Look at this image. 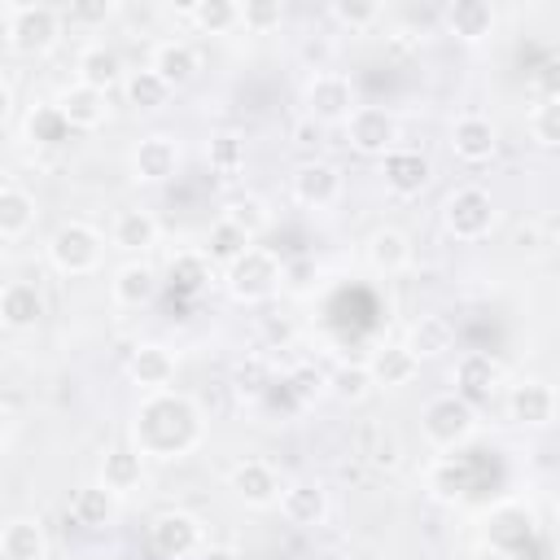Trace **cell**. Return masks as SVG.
Wrapping results in <instances>:
<instances>
[{
	"label": "cell",
	"instance_id": "cell-41",
	"mask_svg": "<svg viewBox=\"0 0 560 560\" xmlns=\"http://www.w3.org/2000/svg\"><path fill=\"white\" fill-rule=\"evenodd\" d=\"M381 13H385L381 0H332V4H328V18H332L337 26H346V31H368Z\"/></svg>",
	"mask_w": 560,
	"mask_h": 560
},
{
	"label": "cell",
	"instance_id": "cell-18",
	"mask_svg": "<svg viewBox=\"0 0 560 560\" xmlns=\"http://www.w3.org/2000/svg\"><path fill=\"white\" fill-rule=\"evenodd\" d=\"M280 516L298 529H315L328 521V490L319 481H289L280 486V499H276Z\"/></svg>",
	"mask_w": 560,
	"mask_h": 560
},
{
	"label": "cell",
	"instance_id": "cell-51",
	"mask_svg": "<svg viewBox=\"0 0 560 560\" xmlns=\"http://www.w3.org/2000/svg\"><path fill=\"white\" fill-rule=\"evenodd\" d=\"M9 13H13V4H4V0H0V22H9Z\"/></svg>",
	"mask_w": 560,
	"mask_h": 560
},
{
	"label": "cell",
	"instance_id": "cell-38",
	"mask_svg": "<svg viewBox=\"0 0 560 560\" xmlns=\"http://www.w3.org/2000/svg\"><path fill=\"white\" fill-rule=\"evenodd\" d=\"M372 389H376V385H372V376H368L363 363H337V368L328 372V394L341 398V402H363Z\"/></svg>",
	"mask_w": 560,
	"mask_h": 560
},
{
	"label": "cell",
	"instance_id": "cell-7",
	"mask_svg": "<svg viewBox=\"0 0 560 560\" xmlns=\"http://www.w3.org/2000/svg\"><path fill=\"white\" fill-rule=\"evenodd\" d=\"M354 105H359L354 83H350V74H337V70H319L302 92V118H311L319 127L346 122L354 114Z\"/></svg>",
	"mask_w": 560,
	"mask_h": 560
},
{
	"label": "cell",
	"instance_id": "cell-29",
	"mask_svg": "<svg viewBox=\"0 0 560 560\" xmlns=\"http://www.w3.org/2000/svg\"><path fill=\"white\" fill-rule=\"evenodd\" d=\"M402 346H407L420 363H424V359H442V354L455 350V324H451L446 315H420V319H411Z\"/></svg>",
	"mask_w": 560,
	"mask_h": 560
},
{
	"label": "cell",
	"instance_id": "cell-24",
	"mask_svg": "<svg viewBox=\"0 0 560 560\" xmlns=\"http://www.w3.org/2000/svg\"><path fill=\"white\" fill-rule=\"evenodd\" d=\"M363 368H368V376H372L376 389H402V385H411L420 376V359L407 346H394V341L389 346H376Z\"/></svg>",
	"mask_w": 560,
	"mask_h": 560
},
{
	"label": "cell",
	"instance_id": "cell-23",
	"mask_svg": "<svg viewBox=\"0 0 560 560\" xmlns=\"http://www.w3.org/2000/svg\"><path fill=\"white\" fill-rule=\"evenodd\" d=\"M158 289H162V271L153 267V262H144V258H127L118 271H114V280H109V293H114V302L118 306H149L153 298H158Z\"/></svg>",
	"mask_w": 560,
	"mask_h": 560
},
{
	"label": "cell",
	"instance_id": "cell-49",
	"mask_svg": "<svg viewBox=\"0 0 560 560\" xmlns=\"http://www.w3.org/2000/svg\"><path fill=\"white\" fill-rule=\"evenodd\" d=\"M9 109H13V92H9V83L0 79V122L9 118Z\"/></svg>",
	"mask_w": 560,
	"mask_h": 560
},
{
	"label": "cell",
	"instance_id": "cell-22",
	"mask_svg": "<svg viewBox=\"0 0 560 560\" xmlns=\"http://www.w3.org/2000/svg\"><path fill=\"white\" fill-rule=\"evenodd\" d=\"M74 83L109 96V88L122 83V57H118V48H109L101 39L96 44H83L79 57H74Z\"/></svg>",
	"mask_w": 560,
	"mask_h": 560
},
{
	"label": "cell",
	"instance_id": "cell-43",
	"mask_svg": "<svg viewBox=\"0 0 560 560\" xmlns=\"http://www.w3.org/2000/svg\"><path fill=\"white\" fill-rule=\"evenodd\" d=\"M280 22H284V4L280 0H245L241 4V26L254 31V35L280 31Z\"/></svg>",
	"mask_w": 560,
	"mask_h": 560
},
{
	"label": "cell",
	"instance_id": "cell-21",
	"mask_svg": "<svg viewBox=\"0 0 560 560\" xmlns=\"http://www.w3.org/2000/svg\"><path fill=\"white\" fill-rule=\"evenodd\" d=\"M451 153H455L459 162H468V166L490 162V158L499 153V131H494V122L481 118V114L455 118V127H451Z\"/></svg>",
	"mask_w": 560,
	"mask_h": 560
},
{
	"label": "cell",
	"instance_id": "cell-17",
	"mask_svg": "<svg viewBox=\"0 0 560 560\" xmlns=\"http://www.w3.org/2000/svg\"><path fill=\"white\" fill-rule=\"evenodd\" d=\"M52 109L66 118L70 131H96V127H105V118H109V96H105V92H92V88H83V83H66V88L57 92Z\"/></svg>",
	"mask_w": 560,
	"mask_h": 560
},
{
	"label": "cell",
	"instance_id": "cell-9",
	"mask_svg": "<svg viewBox=\"0 0 560 560\" xmlns=\"http://www.w3.org/2000/svg\"><path fill=\"white\" fill-rule=\"evenodd\" d=\"M149 547L162 556V560H188V556H197L201 547H206V529H201V521L192 516V512H162V516H153V525H149Z\"/></svg>",
	"mask_w": 560,
	"mask_h": 560
},
{
	"label": "cell",
	"instance_id": "cell-12",
	"mask_svg": "<svg viewBox=\"0 0 560 560\" xmlns=\"http://www.w3.org/2000/svg\"><path fill=\"white\" fill-rule=\"evenodd\" d=\"M175 350L162 346V341H140L131 354H127V381L140 389V394H158V389H171L175 381Z\"/></svg>",
	"mask_w": 560,
	"mask_h": 560
},
{
	"label": "cell",
	"instance_id": "cell-36",
	"mask_svg": "<svg viewBox=\"0 0 560 560\" xmlns=\"http://www.w3.org/2000/svg\"><path fill=\"white\" fill-rule=\"evenodd\" d=\"M184 13L201 35H228V31L241 26V4L236 0H192Z\"/></svg>",
	"mask_w": 560,
	"mask_h": 560
},
{
	"label": "cell",
	"instance_id": "cell-46",
	"mask_svg": "<svg viewBox=\"0 0 560 560\" xmlns=\"http://www.w3.org/2000/svg\"><path fill=\"white\" fill-rule=\"evenodd\" d=\"M319 140H324V127L319 122H311V118H298L293 122V144L298 149H319Z\"/></svg>",
	"mask_w": 560,
	"mask_h": 560
},
{
	"label": "cell",
	"instance_id": "cell-19",
	"mask_svg": "<svg viewBox=\"0 0 560 560\" xmlns=\"http://www.w3.org/2000/svg\"><path fill=\"white\" fill-rule=\"evenodd\" d=\"M442 26H446V35H455L464 44H481V39L494 35L499 13H494L490 0H451L442 9Z\"/></svg>",
	"mask_w": 560,
	"mask_h": 560
},
{
	"label": "cell",
	"instance_id": "cell-50",
	"mask_svg": "<svg viewBox=\"0 0 560 560\" xmlns=\"http://www.w3.org/2000/svg\"><path fill=\"white\" fill-rule=\"evenodd\" d=\"M9 424H13V416H9V407L0 402V446H4V438H9Z\"/></svg>",
	"mask_w": 560,
	"mask_h": 560
},
{
	"label": "cell",
	"instance_id": "cell-25",
	"mask_svg": "<svg viewBox=\"0 0 560 560\" xmlns=\"http://www.w3.org/2000/svg\"><path fill=\"white\" fill-rule=\"evenodd\" d=\"M499 381H503V368L490 359V354H481V350H472V354H464L459 363H455V394L464 398V402H486L494 389H499Z\"/></svg>",
	"mask_w": 560,
	"mask_h": 560
},
{
	"label": "cell",
	"instance_id": "cell-10",
	"mask_svg": "<svg viewBox=\"0 0 560 560\" xmlns=\"http://www.w3.org/2000/svg\"><path fill=\"white\" fill-rule=\"evenodd\" d=\"M184 162V149L171 131H149L131 149V179L136 184H166Z\"/></svg>",
	"mask_w": 560,
	"mask_h": 560
},
{
	"label": "cell",
	"instance_id": "cell-11",
	"mask_svg": "<svg viewBox=\"0 0 560 560\" xmlns=\"http://www.w3.org/2000/svg\"><path fill=\"white\" fill-rule=\"evenodd\" d=\"M289 188H293V201H298V206H306V210H328V206L341 197V171H337L332 162H324V158H306V162H298Z\"/></svg>",
	"mask_w": 560,
	"mask_h": 560
},
{
	"label": "cell",
	"instance_id": "cell-32",
	"mask_svg": "<svg viewBox=\"0 0 560 560\" xmlns=\"http://www.w3.org/2000/svg\"><path fill=\"white\" fill-rule=\"evenodd\" d=\"M70 516H74L79 525H88V529H101V525H109V521L118 516V494L105 490L101 481H88V486L74 490V499H70Z\"/></svg>",
	"mask_w": 560,
	"mask_h": 560
},
{
	"label": "cell",
	"instance_id": "cell-8",
	"mask_svg": "<svg viewBox=\"0 0 560 560\" xmlns=\"http://www.w3.org/2000/svg\"><path fill=\"white\" fill-rule=\"evenodd\" d=\"M341 127H346V144L354 153L385 158L389 149H398V118L381 105H354V114Z\"/></svg>",
	"mask_w": 560,
	"mask_h": 560
},
{
	"label": "cell",
	"instance_id": "cell-34",
	"mask_svg": "<svg viewBox=\"0 0 560 560\" xmlns=\"http://www.w3.org/2000/svg\"><path fill=\"white\" fill-rule=\"evenodd\" d=\"M210 276H214V262H210L201 249H184V254H175V258L166 262V284H171L175 293H184V298H197V293L210 284Z\"/></svg>",
	"mask_w": 560,
	"mask_h": 560
},
{
	"label": "cell",
	"instance_id": "cell-42",
	"mask_svg": "<svg viewBox=\"0 0 560 560\" xmlns=\"http://www.w3.org/2000/svg\"><path fill=\"white\" fill-rule=\"evenodd\" d=\"M26 136H31V144H61L70 136V127H66V118L52 105H39L26 118Z\"/></svg>",
	"mask_w": 560,
	"mask_h": 560
},
{
	"label": "cell",
	"instance_id": "cell-1",
	"mask_svg": "<svg viewBox=\"0 0 560 560\" xmlns=\"http://www.w3.org/2000/svg\"><path fill=\"white\" fill-rule=\"evenodd\" d=\"M201 438H206V416L179 389L144 394L131 416V446L144 459H184L201 446Z\"/></svg>",
	"mask_w": 560,
	"mask_h": 560
},
{
	"label": "cell",
	"instance_id": "cell-31",
	"mask_svg": "<svg viewBox=\"0 0 560 560\" xmlns=\"http://www.w3.org/2000/svg\"><path fill=\"white\" fill-rule=\"evenodd\" d=\"M140 481H144V455H140L136 446H114V451H105V459H101V486H105V490H114V494L122 499V494L140 490Z\"/></svg>",
	"mask_w": 560,
	"mask_h": 560
},
{
	"label": "cell",
	"instance_id": "cell-6",
	"mask_svg": "<svg viewBox=\"0 0 560 560\" xmlns=\"http://www.w3.org/2000/svg\"><path fill=\"white\" fill-rule=\"evenodd\" d=\"M101 254H105V236L83 219H66L48 236V262L61 276H92L101 267Z\"/></svg>",
	"mask_w": 560,
	"mask_h": 560
},
{
	"label": "cell",
	"instance_id": "cell-47",
	"mask_svg": "<svg viewBox=\"0 0 560 560\" xmlns=\"http://www.w3.org/2000/svg\"><path fill=\"white\" fill-rule=\"evenodd\" d=\"M192 560H241V551L236 547H223V542H206Z\"/></svg>",
	"mask_w": 560,
	"mask_h": 560
},
{
	"label": "cell",
	"instance_id": "cell-37",
	"mask_svg": "<svg viewBox=\"0 0 560 560\" xmlns=\"http://www.w3.org/2000/svg\"><path fill=\"white\" fill-rule=\"evenodd\" d=\"M206 162H210V171H219V175L245 171V136H236V131H214V136L206 140Z\"/></svg>",
	"mask_w": 560,
	"mask_h": 560
},
{
	"label": "cell",
	"instance_id": "cell-14",
	"mask_svg": "<svg viewBox=\"0 0 560 560\" xmlns=\"http://www.w3.org/2000/svg\"><path fill=\"white\" fill-rule=\"evenodd\" d=\"M381 179H385V188L394 192V197H420L424 188H429V179H433V166H429V158L420 153V149H389L385 158H381Z\"/></svg>",
	"mask_w": 560,
	"mask_h": 560
},
{
	"label": "cell",
	"instance_id": "cell-16",
	"mask_svg": "<svg viewBox=\"0 0 560 560\" xmlns=\"http://www.w3.org/2000/svg\"><path fill=\"white\" fill-rule=\"evenodd\" d=\"M48 302H44V289L35 280H9L0 289V328L9 332H31L39 328Z\"/></svg>",
	"mask_w": 560,
	"mask_h": 560
},
{
	"label": "cell",
	"instance_id": "cell-26",
	"mask_svg": "<svg viewBox=\"0 0 560 560\" xmlns=\"http://www.w3.org/2000/svg\"><path fill=\"white\" fill-rule=\"evenodd\" d=\"M109 245H114V249H122V254L144 258V254L158 245V219H153L149 210H140V206L118 210V214H114V223H109Z\"/></svg>",
	"mask_w": 560,
	"mask_h": 560
},
{
	"label": "cell",
	"instance_id": "cell-20",
	"mask_svg": "<svg viewBox=\"0 0 560 560\" xmlns=\"http://www.w3.org/2000/svg\"><path fill=\"white\" fill-rule=\"evenodd\" d=\"M149 70L175 92V88H184V83H192L197 79V70H201V57H197V48L188 44V39H158L153 44V52H149Z\"/></svg>",
	"mask_w": 560,
	"mask_h": 560
},
{
	"label": "cell",
	"instance_id": "cell-44",
	"mask_svg": "<svg viewBox=\"0 0 560 560\" xmlns=\"http://www.w3.org/2000/svg\"><path fill=\"white\" fill-rule=\"evenodd\" d=\"M289 389H293L298 402H319V398L328 394V372L315 368V363H298V368L289 372Z\"/></svg>",
	"mask_w": 560,
	"mask_h": 560
},
{
	"label": "cell",
	"instance_id": "cell-45",
	"mask_svg": "<svg viewBox=\"0 0 560 560\" xmlns=\"http://www.w3.org/2000/svg\"><path fill=\"white\" fill-rule=\"evenodd\" d=\"M315 284V262L311 258H293V262H284V284L280 289H289V293H306Z\"/></svg>",
	"mask_w": 560,
	"mask_h": 560
},
{
	"label": "cell",
	"instance_id": "cell-35",
	"mask_svg": "<svg viewBox=\"0 0 560 560\" xmlns=\"http://www.w3.org/2000/svg\"><path fill=\"white\" fill-rule=\"evenodd\" d=\"M122 92H127V105L136 109V114H158V109H166L171 105V88L144 66V70H127L122 74Z\"/></svg>",
	"mask_w": 560,
	"mask_h": 560
},
{
	"label": "cell",
	"instance_id": "cell-39",
	"mask_svg": "<svg viewBox=\"0 0 560 560\" xmlns=\"http://www.w3.org/2000/svg\"><path fill=\"white\" fill-rule=\"evenodd\" d=\"M529 140L538 149H556L560 144V101L556 96H542L534 109H529Z\"/></svg>",
	"mask_w": 560,
	"mask_h": 560
},
{
	"label": "cell",
	"instance_id": "cell-13",
	"mask_svg": "<svg viewBox=\"0 0 560 560\" xmlns=\"http://www.w3.org/2000/svg\"><path fill=\"white\" fill-rule=\"evenodd\" d=\"M508 420L521 429H547L556 420V389L538 376H525L508 389Z\"/></svg>",
	"mask_w": 560,
	"mask_h": 560
},
{
	"label": "cell",
	"instance_id": "cell-30",
	"mask_svg": "<svg viewBox=\"0 0 560 560\" xmlns=\"http://www.w3.org/2000/svg\"><path fill=\"white\" fill-rule=\"evenodd\" d=\"M48 538L35 516H13L0 525V560H44Z\"/></svg>",
	"mask_w": 560,
	"mask_h": 560
},
{
	"label": "cell",
	"instance_id": "cell-4",
	"mask_svg": "<svg viewBox=\"0 0 560 560\" xmlns=\"http://www.w3.org/2000/svg\"><path fill=\"white\" fill-rule=\"evenodd\" d=\"M420 433L433 451H459L477 433V407L459 394H438L420 407Z\"/></svg>",
	"mask_w": 560,
	"mask_h": 560
},
{
	"label": "cell",
	"instance_id": "cell-2",
	"mask_svg": "<svg viewBox=\"0 0 560 560\" xmlns=\"http://www.w3.org/2000/svg\"><path fill=\"white\" fill-rule=\"evenodd\" d=\"M280 284H284V258L276 249H267V245H249L241 258H232L223 267V289L241 306L271 302L280 293Z\"/></svg>",
	"mask_w": 560,
	"mask_h": 560
},
{
	"label": "cell",
	"instance_id": "cell-28",
	"mask_svg": "<svg viewBox=\"0 0 560 560\" xmlns=\"http://www.w3.org/2000/svg\"><path fill=\"white\" fill-rule=\"evenodd\" d=\"M368 267L376 276H398L411 267V236L402 228H376L368 236Z\"/></svg>",
	"mask_w": 560,
	"mask_h": 560
},
{
	"label": "cell",
	"instance_id": "cell-33",
	"mask_svg": "<svg viewBox=\"0 0 560 560\" xmlns=\"http://www.w3.org/2000/svg\"><path fill=\"white\" fill-rule=\"evenodd\" d=\"M35 197L18 184H0V241H18L35 228Z\"/></svg>",
	"mask_w": 560,
	"mask_h": 560
},
{
	"label": "cell",
	"instance_id": "cell-40",
	"mask_svg": "<svg viewBox=\"0 0 560 560\" xmlns=\"http://www.w3.org/2000/svg\"><path fill=\"white\" fill-rule=\"evenodd\" d=\"M245 249H249V241H245L236 228H228L223 219H214V223H210V232H206V249H201V254H206L210 262L228 267V262H232V258H241Z\"/></svg>",
	"mask_w": 560,
	"mask_h": 560
},
{
	"label": "cell",
	"instance_id": "cell-5",
	"mask_svg": "<svg viewBox=\"0 0 560 560\" xmlns=\"http://www.w3.org/2000/svg\"><path fill=\"white\" fill-rule=\"evenodd\" d=\"M442 228L451 241L459 245H477L494 232V197L477 184H464L455 188L446 201H442Z\"/></svg>",
	"mask_w": 560,
	"mask_h": 560
},
{
	"label": "cell",
	"instance_id": "cell-3",
	"mask_svg": "<svg viewBox=\"0 0 560 560\" xmlns=\"http://www.w3.org/2000/svg\"><path fill=\"white\" fill-rule=\"evenodd\" d=\"M61 9L52 4H13L9 22H4V44L18 52V57H48L57 44H61Z\"/></svg>",
	"mask_w": 560,
	"mask_h": 560
},
{
	"label": "cell",
	"instance_id": "cell-27",
	"mask_svg": "<svg viewBox=\"0 0 560 560\" xmlns=\"http://www.w3.org/2000/svg\"><path fill=\"white\" fill-rule=\"evenodd\" d=\"M228 228H236L249 245L262 236V232H271V223H276V214H271V206L258 197V192H236V197H228L223 201V214H219Z\"/></svg>",
	"mask_w": 560,
	"mask_h": 560
},
{
	"label": "cell",
	"instance_id": "cell-48",
	"mask_svg": "<svg viewBox=\"0 0 560 560\" xmlns=\"http://www.w3.org/2000/svg\"><path fill=\"white\" fill-rule=\"evenodd\" d=\"M70 18H83V22H96V18H109V4H74Z\"/></svg>",
	"mask_w": 560,
	"mask_h": 560
},
{
	"label": "cell",
	"instance_id": "cell-15",
	"mask_svg": "<svg viewBox=\"0 0 560 560\" xmlns=\"http://www.w3.org/2000/svg\"><path fill=\"white\" fill-rule=\"evenodd\" d=\"M228 490L245 503V508H276L280 499V472L267 464V459H241L232 472H228Z\"/></svg>",
	"mask_w": 560,
	"mask_h": 560
}]
</instances>
